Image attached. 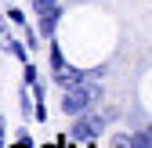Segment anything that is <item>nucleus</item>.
Masks as SVG:
<instances>
[{
  "mask_svg": "<svg viewBox=\"0 0 152 148\" xmlns=\"http://www.w3.org/2000/svg\"><path fill=\"white\" fill-rule=\"evenodd\" d=\"M0 137H4V119H0Z\"/></svg>",
  "mask_w": 152,
  "mask_h": 148,
  "instance_id": "nucleus-11",
  "label": "nucleus"
},
{
  "mask_svg": "<svg viewBox=\"0 0 152 148\" xmlns=\"http://www.w3.org/2000/svg\"><path fill=\"white\" fill-rule=\"evenodd\" d=\"M65 65V58H62V51L58 47H51V69H62Z\"/></svg>",
  "mask_w": 152,
  "mask_h": 148,
  "instance_id": "nucleus-6",
  "label": "nucleus"
},
{
  "mask_svg": "<svg viewBox=\"0 0 152 148\" xmlns=\"http://www.w3.org/2000/svg\"><path fill=\"white\" fill-rule=\"evenodd\" d=\"M134 148H152V134H138L134 137Z\"/></svg>",
  "mask_w": 152,
  "mask_h": 148,
  "instance_id": "nucleus-7",
  "label": "nucleus"
},
{
  "mask_svg": "<svg viewBox=\"0 0 152 148\" xmlns=\"http://www.w3.org/2000/svg\"><path fill=\"white\" fill-rule=\"evenodd\" d=\"M11 148H33V141H29L26 134H18V144H11Z\"/></svg>",
  "mask_w": 152,
  "mask_h": 148,
  "instance_id": "nucleus-9",
  "label": "nucleus"
},
{
  "mask_svg": "<svg viewBox=\"0 0 152 148\" xmlns=\"http://www.w3.org/2000/svg\"><path fill=\"white\" fill-rule=\"evenodd\" d=\"M112 144H116V148H134V144H130V137H116Z\"/></svg>",
  "mask_w": 152,
  "mask_h": 148,
  "instance_id": "nucleus-10",
  "label": "nucleus"
},
{
  "mask_svg": "<svg viewBox=\"0 0 152 148\" xmlns=\"http://www.w3.org/2000/svg\"><path fill=\"white\" fill-rule=\"evenodd\" d=\"M102 98V87L94 83V80H83V83H76L65 90V98H62V108H65V116H83L87 108Z\"/></svg>",
  "mask_w": 152,
  "mask_h": 148,
  "instance_id": "nucleus-1",
  "label": "nucleus"
},
{
  "mask_svg": "<svg viewBox=\"0 0 152 148\" xmlns=\"http://www.w3.org/2000/svg\"><path fill=\"white\" fill-rule=\"evenodd\" d=\"M33 7L44 15V11H51V7H58V0H33Z\"/></svg>",
  "mask_w": 152,
  "mask_h": 148,
  "instance_id": "nucleus-5",
  "label": "nucleus"
},
{
  "mask_svg": "<svg viewBox=\"0 0 152 148\" xmlns=\"http://www.w3.org/2000/svg\"><path fill=\"white\" fill-rule=\"evenodd\" d=\"M7 22H15L18 29H22V22H26V15H22V11H18V7H15V11H7Z\"/></svg>",
  "mask_w": 152,
  "mask_h": 148,
  "instance_id": "nucleus-8",
  "label": "nucleus"
},
{
  "mask_svg": "<svg viewBox=\"0 0 152 148\" xmlns=\"http://www.w3.org/2000/svg\"><path fill=\"white\" fill-rule=\"evenodd\" d=\"M109 119H112V112H105V116L102 112H83V119H76V126H72V137H80V141L83 137H94Z\"/></svg>",
  "mask_w": 152,
  "mask_h": 148,
  "instance_id": "nucleus-2",
  "label": "nucleus"
},
{
  "mask_svg": "<svg viewBox=\"0 0 152 148\" xmlns=\"http://www.w3.org/2000/svg\"><path fill=\"white\" fill-rule=\"evenodd\" d=\"M58 15H62L58 7H51V11L40 15V36H51V33H54V25H58Z\"/></svg>",
  "mask_w": 152,
  "mask_h": 148,
  "instance_id": "nucleus-4",
  "label": "nucleus"
},
{
  "mask_svg": "<svg viewBox=\"0 0 152 148\" xmlns=\"http://www.w3.org/2000/svg\"><path fill=\"white\" fill-rule=\"evenodd\" d=\"M54 80H58L62 87H76V83H83L87 76H83L80 69H69V65H62V69H54Z\"/></svg>",
  "mask_w": 152,
  "mask_h": 148,
  "instance_id": "nucleus-3",
  "label": "nucleus"
},
{
  "mask_svg": "<svg viewBox=\"0 0 152 148\" xmlns=\"http://www.w3.org/2000/svg\"><path fill=\"white\" fill-rule=\"evenodd\" d=\"M44 148H62V144H44Z\"/></svg>",
  "mask_w": 152,
  "mask_h": 148,
  "instance_id": "nucleus-12",
  "label": "nucleus"
}]
</instances>
